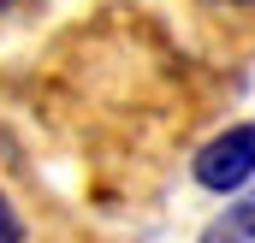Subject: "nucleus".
Segmentation results:
<instances>
[{"label":"nucleus","mask_w":255,"mask_h":243,"mask_svg":"<svg viewBox=\"0 0 255 243\" xmlns=\"http://www.w3.org/2000/svg\"><path fill=\"white\" fill-rule=\"evenodd\" d=\"M196 184L214 196H238L255 184V124H226L220 136H208V148L196 154Z\"/></svg>","instance_id":"nucleus-1"},{"label":"nucleus","mask_w":255,"mask_h":243,"mask_svg":"<svg viewBox=\"0 0 255 243\" xmlns=\"http://www.w3.org/2000/svg\"><path fill=\"white\" fill-rule=\"evenodd\" d=\"M208 238L214 243H255V196H244L238 208H226V220L208 226Z\"/></svg>","instance_id":"nucleus-2"},{"label":"nucleus","mask_w":255,"mask_h":243,"mask_svg":"<svg viewBox=\"0 0 255 243\" xmlns=\"http://www.w3.org/2000/svg\"><path fill=\"white\" fill-rule=\"evenodd\" d=\"M18 238H24V220H18V214L6 208V196H0V243H18Z\"/></svg>","instance_id":"nucleus-3"},{"label":"nucleus","mask_w":255,"mask_h":243,"mask_svg":"<svg viewBox=\"0 0 255 243\" xmlns=\"http://www.w3.org/2000/svg\"><path fill=\"white\" fill-rule=\"evenodd\" d=\"M208 6H255V0H208Z\"/></svg>","instance_id":"nucleus-4"},{"label":"nucleus","mask_w":255,"mask_h":243,"mask_svg":"<svg viewBox=\"0 0 255 243\" xmlns=\"http://www.w3.org/2000/svg\"><path fill=\"white\" fill-rule=\"evenodd\" d=\"M0 6H12V0H0Z\"/></svg>","instance_id":"nucleus-5"}]
</instances>
